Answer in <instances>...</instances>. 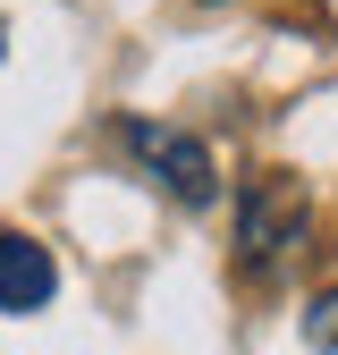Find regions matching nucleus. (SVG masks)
<instances>
[{"instance_id": "obj_4", "label": "nucleus", "mask_w": 338, "mask_h": 355, "mask_svg": "<svg viewBox=\"0 0 338 355\" xmlns=\"http://www.w3.org/2000/svg\"><path fill=\"white\" fill-rule=\"evenodd\" d=\"M305 347H321V355H338V288H321V296L305 304Z\"/></svg>"}, {"instance_id": "obj_1", "label": "nucleus", "mask_w": 338, "mask_h": 355, "mask_svg": "<svg viewBox=\"0 0 338 355\" xmlns=\"http://www.w3.org/2000/svg\"><path fill=\"white\" fill-rule=\"evenodd\" d=\"M305 229H313V195L296 187L287 169L245 178V195H237V271L245 279H271L279 262L305 245Z\"/></svg>"}, {"instance_id": "obj_3", "label": "nucleus", "mask_w": 338, "mask_h": 355, "mask_svg": "<svg viewBox=\"0 0 338 355\" xmlns=\"http://www.w3.org/2000/svg\"><path fill=\"white\" fill-rule=\"evenodd\" d=\"M60 296V262L42 237L26 229H0V313H42Z\"/></svg>"}, {"instance_id": "obj_2", "label": "nucleus", "mask_w": 338, "mask_h": 355, "mask_svg": "<svg viewBox=\"0 0 338 355\" xmlns=\"http://www.w3.org/2000/svg\"><path fill=\"white\" fill-rule=\"evenodd\" d=\"M118 136H127V153H136V169L152 178V187H169L178 203H211V195H220V169H211V144L203 136L161 127V119H127Z\"/></svg>"}]
</instances>
